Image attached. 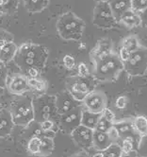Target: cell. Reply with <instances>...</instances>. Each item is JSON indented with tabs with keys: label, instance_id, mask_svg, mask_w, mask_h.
<instances>
[{
	"label": "cell",
	"instance_id": "1f68e13d",
	"mask_svg": "<svg viewBox=\"0 0 147 157\" xmlns=\"http://www.w3.org/2000/svg\"><path fill=\"white\" fill-rule=\"evenodd\" d=\"M128 101H129V99L126 95L119 96L115 100V107L118 110H124L128 104Z\"/></svg>",
	"mask_w": 147,
	"mask_h": 157
},
{
	"label": "cell",
	"instance_id": "74e56055",
	"mask_svg": "<svg viewBox=\"0 0 147 157\" xmlns=\"http://www.w3.org/2000/svg\"><path fill=\"white\" fill-rule=\"evenodd\" d=\"M130 53H131V52H129L127 48H122V47H121L120 51H119V55H118V56H119V58H120V60L122 61L123 63L128 60L129 56H130Z\"/></svg>",
	"mask_w": 147,
	"mask_h": 157
},
{
	"label": "cell",
	"instance_id": "83f0119b",
	"mask_svg": "<svg viewBox=\"0 0 147 157\" xmlns=\"http://www.w3.org/2000/svg\"><path fill=\"white\" fill-rule=\"evenodd\" d=\"M102 151H103V157H121L123 153L121 147L117 143H112L108 148Z\"/></svg>",
	"mask_w": 147,
	"mask_h": 157
},
{
	"label": "cell",
	"instance_id": "ba28073f",
	"mask_svg": "<svg viewBox=\"0 0 147 157\" xmlns=\"http://www.w3.org/2000/svg\"><path fill=\"white\" fill-rule=\"evenodd\" d=\"M81 105L87 111L94 114H101L108 108V98L103 91L93 90L84 98Z\"/></svg>",
	"mask_w": 147,
	"mask_h": 157
},
{
	"label": "cell",
	"instance_id": "52a82bcc",
	"mask_svg": "<svg viewBox=\"0 0 147 157\" xmlns=\"http://www.w3.org/2000/svg\"><path fill=\"white\" fill-rule=\"evenodd\" d=\"M123 70L130 76H142L147 69V55L145 48L141 47L130 53L129 58L123 63Z\"/></svg>",
	"mask_w": 147,
	"mask_h": 157
},
{
	"label": "cell",
	"instance_id": "7bdbcfd3",
	"mask_svg": "<svg viewBox=\"0 0 147 157\" xmlns=\"http://www.w3.org/2000/svg\"><path fill=\"white\" fill-rule=\"evenodd\" d=\"M4 92H5V88H3V87H0V97H1V96L4 94Z\"/></svg>",
	"mask_w": 147,
	"mask_h": 157
},
{
	"label": "cell",
	"instance_id": "b9f144b4",
	"mask_svg": "<svg viewBox=\"0 0 147 157\" xmlns=\"http://www.w3.org/2000/svg\"><path fill=\"white\" fill-rule=\"evenodd\" d=\"M90 157H103V151H97L96 153H94L93 156H90Z\"/></svg>",
	"mask_w": 147,
	"mask_h": 157
},
{
	"label": "cell",
	"instance_id": "7a4b0ae2",
	"mask_svg": "<svg viewBox=\"0 0 147 157\" xmlns=\"http://www.w3.org/2000/svg\"><path fill=\"white\" fill-rule=\"evenodd\" d=\"M13 60L19 68L26 72L30 67L42 68L46 60V55L42 51H39L36 46L24 44L17 48Z\"/></svg>",
	"mask_w": 147,
	"mask_h": 157
},
{
	"label": "cell",
	"instance_id": "7402d4cb",
	"mask_svg": "<svg viewBox=\"0 0 147 157\" xmlns=\"http://www.w3.org/2000/svg\"><path fill=\"white\" fill-rule=\"evenodd\" d=\"M122 23L127 28H135L141 25V17L135 13L134 10H129L127 13H124L119 19Z\"/></svg>",
	"mask_w": 147,
	"mask_h": 157
},
{
	"label": "cell",
	"instance_id": "2e32d148",
	"mask_svg": "<svg viewBox=\"0 0 147 157\" xmlns=\"http://www.w3.org/2000/svg\"><path fill=\"white\" fill-rule=\"evenodd\" d=\"M113 143L109 133L94 130L93 133V148L96 151H104Z\"/></svg>",
	"mask_w": 147,
	"mask_h": 157
},
{
	"label": "cell",
	"instance_id": "30bf717a",
	"mask_svg": "<svg viewBox=\"0 0 147 157\" xmlns=\"http://www.w3.org/2000/svg\"><path fill=\"white\" fill-rule=\"evenodd\" d=\"M116 19L107 2H98L94 13V24L100 28H112L116 23Z\"/></svg>",
	"mask_w": 147,
	"mask_h": 157
},
{
	"label": "cell",
	"instance_id": "9c48e42d",
	"mask_svg": "<svg viewBox=\"0 0 147 157\" xmlns=\"http://www.w3.org/2000/svg\"><path fill=\"white\" fill-rule=\"evenodd\" d=\"M82 105L76 106L71 111L60 116L59 127L61 132L67 134H71L79 125H80Z\"/></svg>",
	"mask_w": 147,
	"mask_h": 157
},
{
	"label": "cell",
	"instance_id": "d4e9b609",
	"mask_svg": "<svg viewBox=\"0 0 147 157\" xmlns=\"http://www.w3.org/2000/svg\"><path fill=\"white\" fill-rule=\"evenodd\" d=\"M122 48H127L129 52H133L141 48L139 40L136 36H128L122 41Z\"/></svg>",
	"mask_w": 147,
	"mask_h": 157
},
{
	"label": "cell",
	"instance_id": "ab89813d",
	"mask_svg": "<svg viewBox=\"0 0 147 157\" xmlns=\"http://www.w3.org/2000/svg\"><path fill=\"white\" fill-rule=\"evenodd\" d=\"M121 157H138V153L136 151H133L127 153H122Z\"/></svg>",
	"mask_w": 147,
	"mask_h": 157
},
{
	"label": "cell",
	"instance_id": "3957f363",
	"mask_svg": "<svg viewBox=\"0 0 147 157\" xmlns=\"http://www.w3.org/2000/svg\"><path fill=\"white\" fill-rule=\"evenodd\" d=\"M9 112L14 125L26 127L34 121V111L32 98L28 96H17L9 106Z\"/></svg>",
	"mask_w": 147,
	"mask_h": 157
},
{
	"label": "cell",
	"instance_id": "6da1fadb",
	"mask_svg": "<svg viewBox=\"0 0 147 157\" xmlns=\"http://www.w3.org/2000/svg\"><path fill=\"white\" fill-rule=\"evenodd\" d=\"M123 70V64L119 56L111 52L94 62L93 77L100 82H114Z\"/></svg>",
	"mask_w": 147,
	"mask_h": 157
},
{
	"label": "cell",
	"instance_id": "4dcf8cb0",
	"mask_svg": "<svg viewBox=\"0 0 147 157\" xmlns=\"http://www.w3.org/2000/svg\"><path fill=\"white\" fill-rule=\"evenodd\" d=\"M7 78H8V72H7L6 64L0 61V87L3 88L6 87Z\"/></svg>",
	"mask_w": 147,
	"mask_h": 157
},
{
	"label": "cell",
	"instance_id": "d6a6232c",
	"mask_svg": "<svg viewBox=\"0 0 147 157\" xmlns=\"http://www.w3.org/2000/svg\"><path fill=\"white\" fill-rule=\"evenodd\" d=\"M62 62H63V65L66 67L67 69H74L75 67V64H76L75 59L74 58V56L69 55V54L64 56Z\"/></svg>",
	"mask_w": 147,
	"mask_h": 157
},
{
	"label": "cell",
	"instance_id": "603a6c76",
	"mask_svg": "<svg viewBox=\"0 0 147 157\" xmlns=\"http://www.w3.org/2000/svg\"><path fill=\"white\" fill-rule=\"evenodd\" d=\"M54 150V140L52 137L41 136V147H40V155L42 157H46L52 153Z\"/></svg>",
	"mask_w": 147,
	"mask_h": 157
},
{
	"label": "cell",
	"instance_id": "d590c367",
	"mask_svg": "<svg viewBox=\"0 0 147 157\" xmlns=\"http://www.w3.org/2000/svg\"><path fill=\"white\" fill-rule=\"evenodd\" d=\"M9 42H13V37H11L7 31L0 32V48Z\"/></svg>",
	"mask_w": 147,
	"mask_h": 157
},
{
	"label": "cell",
	"instance_id": "836d02e7",
	"mask_svg": "<svg viewBox=\"0 0 147 157\" xmlns=\"http://www.w3.org/2000/svg\"><path fill=\"white\" fill-rule=\"evenodd\" d=\"M39 124H40L42 132H47L53 131L55 123L52 119H46V120H43V121L40 122Z\"/></svg>",
	"mask_w": 147,
	"mask_h": 157
},
{
	"label": "cell",
	"instance_id": "e0dca14e",
	"mask_svg": "<svg viewBox=\"0 0 147 157\" xmlns=\"http://www.w3.org/2000/svg\"><path fill=\"white\" fill-rule=\"evenodd\" d=\"M111 52H112V44L110 40H100L95 48L90 53V60L94 63L108 55Z\"/></svg>",
	"mask_w": 147,
	"mask_h": 157
},
{
	"label": "cell",
	"instance_id": "484cf974",
	"mask_svg": "<svg viewBox=\"0 0 147 157\" xmlns=\"http://www.w3.org/2000/svg\"><path fill=\"white\" fill-rule=\"evenodd\" d=\"M40 147H41V136L36 134V136H32L28 140L27 149L30 154L37 155L40 153Z\"/></svg>",
	"mask_w": 147,
	"mask_h": 157
},
{
	"label": "cell",
	"instance_id": "7c38bea8",
	"mask_svg": "<svg viewBox=\"0 0 147 157\" xmlns=\"http://www.w3.org/2000/svg\"><path fill=\"white\" fill-rule=\"evenodd\" d=\"M113 127H114V129L118 133L119 140L123 138H133L139 142H141V140L144 138L135 131L131 118L123 119L120 121H114L113 122Z\"/></svg>",
	"mask_w": 147,
	"mask_h": 157
},
{
	"label": "cell",
	"instance_id": "5b68a950",
	"mask_svg": "<svg viewBox=\"0 0 147 157\" xmlns=\"http://www.w3.org/2000/svg\"><path fill=\"white\" fill-rule=\"evenodd\" d=\"M55 99L56 96L47 95L46 93L32 99L34 121L40 123L43 120L52 119V117L57 115Z\"/></svg>",
	"mask_w": 147,
	"mask_h": 157
},
{
	"label": "cell",
	"instance_id": "ffe728a7",
	"mask_svg": "<svg viewBox=\"0 0 147 157\" xmlns=\"http://www.w3.org/2000/svg\"><path fill=\"white\" fill-rule=\"evenodd\" d=\"M100 116H101V114H94V113H92V112L87 111L83 108L82 114H81L80 125H83L90 130H94Z\"/></svg>",
	"mask_w": 147,
	"mask_h": 157
},
{
	"label": "cell",
	"instance_id": "8992f818",
	"mask_svg": "<svg viewBox=\"0 0 147 157\" xmlns=\"http://www.w3.org/2000/svg\"><path fill=\"white\" fill-rule=\"evenodd\" d=\"M83 22L73 13H66L58 22V30L62 38L66 40H76L82 35Z\"/></svg>",
	"mask_w": 147,
	"mask_h": 157
},
{
	"label": "cell",
	"instance_id": "f1b7e54d",
	"mask_svg": "<svg viewBox=\"0 0 147 157\" xmlns=\"http://www.w3.org/2000/svg\"><path fill=\"white\" fill-rule=\"evenodd\" d=\"M113 126V123L109 122L108 120H107L104 117L100 116L98 121H97V124L95 126V131L98 132H108Z\"/></svg>",
	"mask_w": 147,
	"mask_h": 157
},
{
	"label": "cell",
	"instance_id": "277c9868",
	"mask_svg": "<svg viewBox=\"0 0 147 157\" xmlns=\"http://www.w3.org/2000/svg\"><path fill=\"white\" fill-rule=\"evenodd\" d=\"M94 80L95 78L90 76L86 78L77 75L70 77L66 81V91L75 100L81 102L90 92L94 90Z\"/></svg>",
	"mask_w": 147,
	"mask_h": 157
},
{
	"label": "cell",
	"instance_id": "60d3db41",
	"mask_svg": "<svg viewBox=\"0 0 147 157\" xmlns=\"http://www.w3.org/2000/svg\"><path fill=\"white\" fill-rule=\"evenodd\" d=\"M72 157H90V155H88V153L82 151V152H77L75 154H74Z\"/></svg>",
	"mask_w": 147,
	"mask_h": 157
},
{
	"label": "cell",
	"instance_id": "8fae6325",
	"mask_svg": "<svg viewBox=\"0 0 147 157\" xmlns=\"http://www.w3.org/2000/svg\"><path fill=\"white\" fill-rule=\"evenodd\" d=\"M28 78L25 74L15 73L7 78L6 87L10 94L15 96H22L29 91Z\"/></svg>",
	"mask_w": 147,
	"mask_h": 157
},
{
	"label": "cell",
	"instance_id": "4fadbf2b",
	"mask_svg": "<svg viewBox=\"0 0 147 157\" xmlns=\"http://www.w3.org/2000/svg\"><path fill=\"white\" fill-rule=\"evenodd\" d=\"M55 104H56L57 115L61 116L67 113V112L71 111L72 109L75 108L76 106L81 105V102L75 100L66 90H64L59 93L58 95H56Z\"/></svg>",
	"mask_w": 147,
	"mask_h": 157
},
{
	"label": "cell",
	"instance_id": "e575fe53",
	"mask_svg": "<svg viewBox=\"0 0 147 157\" xmlns=\"http://www.w3.org/2000/svg\"><path fill=\"white\" fill-rule=\"evenodd\" d=\"M77 76L86 78L90 76V72L89 70V67L85 63H80L77 65Z\"/></svg>",
	"mask_w": 147,
	"mask_h": 157
},
{
	"label": "cell",
	"instance_id": "cb8c5ba5",
	"mask_svg": "<svg viewBox=\"0 0 147 157\" xmlns=\"http://www.w3.org/2000/svg\"><path fill=\"white\" fill-rule=\"evenodd\" d=\"M133 127L141 136L145 137L147 134V119L144 116H138L132 119Z\"/></svg>",
	"mask_w": 147,
	"mask_h": 157
},
{
	"label": "cell",
	"instance_id": "5bb4252c",
	"mask_svg": "<svg viewBox=\"0 0 147 157\" xmlns=\"http://www.w3.org/2000/svg\"><path fill=\"white\" fill-rule=\"evenodd\" d=\"M93 133L94 130H90L83 125H79L71 136L75 143L84 150L93 148Z\"/></svg>",
	"mask_w": 147,
	"mask_h": 157
},
{
	"label": "cell",
	"instance_id": "44dd1931",
	"mask_svg": "<svg viewBox=\"0 0 147 157\" xmlns=\"http://www.w3.org/2000/svg\"><path fill=\"white\" fill-rule=\"evenodd\" d=\"M17 51V47L13 42H9L0 48V61L4 63L13 60Z\"/></svg>",
	"mask_w": 147,
	"mask_h": 157
},
{
	"label": "cell",
	"instance_id": "d6986e66",
	"mask_svg": "<svg viewBox=\"0 0 147 157\" xmlns=\"http://www.w3.org/2000/svg\"><path fill=\"white\" fill-rule=\"evenodd\" d=\"M28 87L29 91H32L36 95H43L46 93L47 88H48V83L44 78L38 77V78H28Z\"/></svg>",
	"mask_w": 147,
	"mask_h": 157
},
{
	"label": "cell",
	"instance_id": "f546056e",
	"mask_svg": "<svg viewBox=\"0 0 147 157\" xmlns=\"http://www.w3.org/2000/svg\"><path fill=\"white\" fill-rule=\"evenodd\" d=\"M131 10L135 13L137 12H143L146 9L147 0H130Z\"/></svg>",
	"mask_w": 147,
	"mask_h": 157
},
{
	"label": "cell",
	"instance_id": "ee69618b",
	"mask_svg": "<svg viewBox=\"0 0 147 157\" xmlns=\"http://www.w3.org/2000/svg\"><path fill=\"white\" fill-rule=\"evenodd\" d=\"M95 1L98 3V2H107V1H108V0H95Z\"/></svg>",
	"mask_w": 147,
	"mask_h": 157
},
{
	"label": "cell",
	"instance_id": "4316f807",
	"mask_svg": "<svg viewBox=\"0 0 147 157\" xmlns=\"http://www.w3.org/2000/svg\"><path fill=\"white\" fill-rule=\"evenodd\" d=\"M25 5L29 12H40L46 5V0H25Z\"/></svg>",
	"mask_w": 147,
	"mask_h": 157
},
{
	"label": "cell",
	"instance_id": "f35d334b",
	"mask_svg": "<svg viewBox=\"0 0 147 157\" xmlns=\"http://www.w3.org/2000/svg\"><path fill=\"white\" fill-rule=\"evenodd\" d=\"M40 72L41 70L37 68V67H30L25 73L28 78H38L40 77Z\"/></svg>",
	"mask_w": 147,
	"mask_h": 157
},
{
	"label": "cell",
	"instance_id": "9a60e30c",
	"mask_svg": "<svg viewBox=\"0 0 147 157\" xmlns=\"http://www.w3.org/2000/svg\"><path fill=\"white\" fill-rule=\"evenodd\" d=\"M14 127L13 117L9 109H0V138L7 137Z\"/></svg>",
	"mask_w": 147,
	"mask_h": 157
},
{
	"label": "cell",
	"instance_id": "ac0fdd59",
	"mask_svg": "<svg viewBox=\"0 0 147 157\" xmlns=\"http://www.w3.org/2000/svg\"><path fill=\"white\" fill-rule=\"evenodd\" d=\"M108 3L116 20H119L124 13L131 10L130 0H108Z\"/></svg>",
	"mask_w": 147,
	"mask_h": 157
},
{
	"label": "cell",
	"instance_id": "8d00e7d4",
	"mask_svg": "<svg viewBox=\"0 0 147 157\" xmlns=\"http://www.w3.org/2000/svg\"><path fill=\"white\" fill-rule=\"evenodd\" d=\"M101 116L102 117H104L107 120H108L109 122H111V123H113L115 121V115L113 114V112L111 111V110H109V109H108V108H106L103 112L101 113Z\"/></svg>",
	"mask_w": 147,
	"mask_h": 157
}]
</instances>
